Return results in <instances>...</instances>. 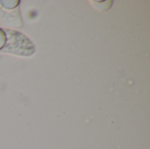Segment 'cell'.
<instances>
[{
	"label": "cell",
	"mask_w": 150,
	"mask_h": 149,
	"mask_svg": "<svg viewBox=\"0 0 150 149\" xmlns=\"http://www.w3.org/2000/svg\"><path fill=\"white\" fill-rule=\"evenodd\" d=\"M10 39L8 40L7 47L9 48V52L14 53L16 54L21 55H28L32 54L34 51L33 44L26 39L24 35L18 32L6 31Z\"/></svg>",
	"instance_id": "6da1fadb"
},
{
	"label": "cell",
	"mask_w": 150,
	"mask_h": 149,
	"mask_svg": "<svg viewBox=\"0 0 150 149\" xmlns=\"http://www.w3.org/2000/svg\"><path fill=\"white\" fill-rule=\"evenodd\" d=\"M5 41V34L4 32H3L2 30H0V48H2V47L4 46Z\"/></svg>",
	"instance_id": "7a4b0ae2"
}]
</instances>
